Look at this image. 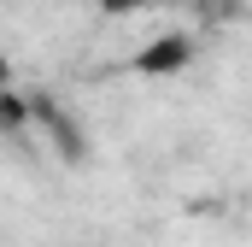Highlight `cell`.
<instances>
[{
    "instance_id": "obj_1",
    "label": "cell",
    "mask_w": 252,
    "mask_h": 247,
    "mask_svg": "<svg viewBox=\"0 0 252 247\" xmlns=\"http://www.w3.org/2000/svg\"><path fill=\"white\" fill-rule=\"evenodd\" d=\"M193 65V36L188 30H164L158 41H147L141 53H135V71L141 77H176V71H188Z\"/></svg>"
},
{
    "instance_id": "obj_2",
    "label": "cell",
    "mask_w": 252,
    "mask_h": 247,
    "mask_svg": "<svg viewBox=\"0 0 252 247\" xmlns=\"http://www.w3.org/2000/svg\"><path fill=\"white\" fill-rule=\"evenodd\" d=\"M35 118H41V129L59 141L64 159H82V129H76V118H70L64 106H53V100H41V94H35Z\"/></svg>"
}]
</instances>
